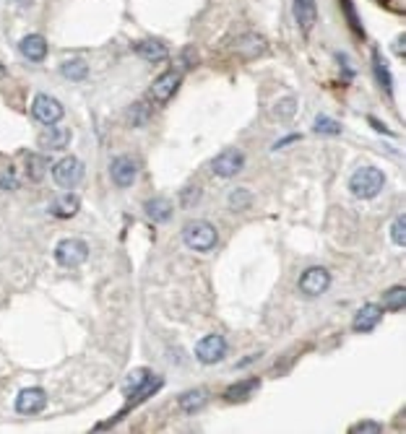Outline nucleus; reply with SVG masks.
Returning a JSON list of instances; mask_svg holds the SVG:
<instances>
[{
  "label": "nucleus",
  "instance_id": "1",
  "mask_svg": "<svg viewBox=\"0 0 406 434\" xmlns=\"http://www.w3.org/2000/svg\"><path fill=\"white\" fill-rule=\"evenodd\" d=\"M183 242H185V247L195 250V252H209V250L216 247L219 231L211 222L195 219V222H188L183 226Z\"/></svg>",
  "mask_w": 406,
  "mask_h": 434
},
{
  "label": "nucleus",
  "instance_id": "2",
  "mask_svg": "<svg viewBox=\"0 0 406 434\" xmlns=\"http://www.w3.org/2000/svg\"><path fill=\"white\" fill-rule=\"evenodd\" d=\"M386 185V175L380 172L378 167H360L349 177V190H352L354 198H362V201H370L383 190Z\"/></svg>",
  "mask_w": 406,
  "mask_h": 434
},
{
  "label": "nucleus",
  "instance_id": "3",
  "mask_svg": "<svg viewBox=\"0 0 406 434\" xmlns=\"http://www.w3.org/2000/svg\"><path fill=\"white\" fill-rule=\"evenodd\" d=\"M86 257H89V245L84 240H76V237L58 242V247H55V260H58L63 268L84 266Z\"/></svg>",
  "mask_w": 406,
  "mask_h": 434
},
{
  "label": "nucleus",
  "instance_id": "4",
  "mask_svg": "<svg viewBox=\"0 0 406 434\" xmlns=\"http://www.w3.org/2000/svg\"><path fill=\"white\" fill-rule=\"evenodd\" d=\"M242 167H245V154L240 149H224L221 154H216L211 161L214 175L224 179L235 177L237 172H242Z\"/></svg>",
  "mask_w": 406,
  "mask_h": 434
},
{
  "label": "nucleus",
  "instance_id": "5",
  "mask_svg": "<svg viewBox=\"0 0 406 434\" xmlns=\"http://www.w3.org/2000/svg\"><path fill=\"white\" fill-rule=\"evenodd\" d=\"M300 292L305 297H320V294L328 292L331 286V273H328L323 266H310L305 273L300 276Z\"/></svg>",
  "mask_w": 406,
  "mask_h": 434
},
{
  "label": "nucleus",
  "instance_id": "6",
  "mask_svg": "<svg viewBox=\"0 0 406 434\" xmlns=\"http://www.w3.org/2000/svg\"><path fill=\"white\" fill-rule=\"evenodd\" d=\"M53 179L60 187H76L84 179V164L76 156H65L53 167Z\"/></svg>",
  "mask_w": 406,
  "mask_h": 434
},
{
  "label": "nucleus",
  "instance_id": "7",
  "mask_svg": "<svg viewBox=\"0 0 406 434\" xmlns=\"http://www.w3.org/2000/svg\"><path fill=\"white\" fill-rule=\"evenodd\" d=\"M32 112H34V117L42 125H55L63 120V112H65V109H63L60 102L55 97H50V94H37L34 104H32Z\"/></svg>",
  "mask_w": 406,
  "mask_h": 434
},
{
  "label": "nucleus",
  "instance_id": "8",
  "mask_svg": "<svg viewBox=\"0 0 406 434\" xmlns=\"http://www.w3.org/2000/svg\"><path fill=\"white\" fill-rule=\"evenodd\" d=\"M227 356V341L221 336H206L195 344V359L203 364H216Z\"/></svg>",
  "mask_w": 406,
  "mask_h": 434
},
{
  "label": "nucleus",
  "instance_id": "9",
  "mask_svg": "<svg viewBox=\"0 0 406 434\" xmlns=\"http://www.w3.org/2000/svg\"><path fill=\"white\" fill-rule=\"evenodd\" d=\"M47 406V393L42 388H24L16 395V411L24 414V416H32V414H39Z\"/></svg>",
  "mask_w": 406,
  "mask_h": 434
},
{
  "label": "nucleus",
  "instance_id": "10",
  "mask_svg": "<svg viewBox=\"0 0 406 434\" xmlns=\"http://www.w3.org/2000/svg\"><path fill=\"white\" fill-rule=\"evenodd\" d=\"M136 175H138V164H136L133 156H117L110 164V177L117 187H131Z\"/></svg>",
  "mask_w": 406,
  "mask_h": 434
},
{
  "label": "nucleus",
  "instance_id": "11",
  "mask_svg": "<svg viewBox=\"0 0 406 434\" xmlns=\"http://www.w3.org/2000/svg\"><path fill=\"white\" fill-rule=\"evenodd\" d=\"M37 143H39L44 151H63L68 143H71V130H68V128H63V125H58V123L47 125L42 133H39Z\"/></svg>",
  "mask_w": 406,
  "mask_h": 434
},
{
  "label": "nucleus",
  "instance_id": "12",
  "mask_svg": "<svg viewBox=\"0 0 406 434\" xmlns=\"http://www.w3.org/2000/svg\"><path fill=\"white\" fill-rule=\"evenodd\" d=\"M180 71H167L162 73L159 79L154 81V86H151V97H154V102H159V104H164V102H169V99L175 97L177 86H180Z\"/></svg>",
  "mask_w": 406,
  "mask_h": 434
},
{
  "label": "nucleus",
  "instance_id": "13",
  "mask_svg": "<svg viewBox=\"0 0 406 434\" xmlns=\"http://www.w3.org/2000/svg\"><path fill=\"white\" fill-rule=\"evenodd\" d=\"M380 318H383V307L380 304H365V307H360V312L354 315L352 320V328L354 333H370L372 328H378Z\"/></svg>",
  "mask_w": 406,
  "mask_h": 434
},
{
  "label": "nucleus",
  "instance_id": "14",
  "mask_svg": "<svg viewBox=\"0 0 406 434\" xmlns=\"http://www.w3.org/2000/svg\"><path fill=\"white\" fill-rule=\"evenodd\" d=\"M18 50H21V55L32 62H42L44 57H47V42H44V36H39V34L24 36Z\"/></svg>",
  "mask_w": 406,
  "mask_h": 434
},
{
  "label": "nucleus",
  "instance_id": "15",
  "mask_svg": "<svg viewBox=\"0 0 406 434\" xmlns=\"http://www.w3.org/2000/svg\"><path fill=\"white\" fill-rule=\"evenodd\" d=\"M235 50H237V55L242 57V60H253V57H258V55L266 53V39L258 34H245L237 39V45H235Z\"/></svg>",
  "mask_w": 406,
  "mask_h": 434
},
{
  "label": "nucleus",
  "instance_id": "16",
  "mask_svg": "<svg viewBox=\"0 0 406 434\" xmlns=\"http://www.w3.org/2000/svg\"><path fill=\"white\" fill-rule=\"evenodd\" d=\"M79 208H81V198L73 193L60 195V198H55L53 203H50V213L58 216V219H71V216L79 213Z\"/></svg>",
  "mask_w": 406,
  "mask_h": 434
},
{
  "label": "nucleus",
  "instance_id": "17",
  "mask_svg": "<svg viewBox=\"0 0 406 434\" xmlns=\"http://www.w3.org/2000/svg\"><path fill=\"white\" fill-rule=\"evenodd\" d=\"M294 18L300 24L302 32H310L318 21V8H315V0H294Z\"/></svg>",
  "mask_w": 406,
  "mask_h": 434
},
{
  "label": "nucleus",
  "instance_id": "18",
  "mask_svg": "<svg viewBox=\"0 0 406 434\" xmlns=\"http://www.w3.org/2000/svg\"><path fill=\"white\" fill-rule=\"evenodd\" d=\"M136 55H141L143 60H149V62H159L167 57L169 50L162 45V42H157V39H143V42L136 45Z\"/></svg>",
  "mask_w": 406,
  "mask_h": 434
},
{
  "label": "nucleus",
  "instance_id": "19",
  "mask_svg": "<svg viewBox=\"0 0 406 434\" xmlns=\"http://www.w3.org/2000/svg\"><path fill=\"white\" fill-rule=\"evenodd\" d=\"M143 211H146V216H149L151 222L162 224L172 216V203H169L167 198H151V201H146Z\"/></svg>",
  "mask_w": 406,
  "mask_h": 434
},
{
  "label": "nucleus",
  "instance_id": "20",
  "mask_svg": "<svg viewBox=\"0 0 406 434\" xmlns=\"http://www.w3.org/2000/svg\"><path fill=\"white\" fill-rule=\"evenodd\" d=\"M258 388H261L258 377H250V380H242V382H237V385H230V388H227V393H224V398L230 400V403L247 400V398H250V393H256Z\"/></svg>",
  "mask_w": 406,
  "mask_h": 434
},
{
  "label": "nucleus",
  "instance_id": "21",
  "mask_svg": "<svg viewBox=\"0 0 406 434\" xmlns=\"http://www.w3.org/2000/svg\"><path fill=\"white\" fill-rule=\"evenodd\" d=\"M177 406L183 408L185 414H195L206 406V390H188L177 398Z\"/></svg>",
  "mask_w": 406,
  "mask_h": 434
},
{
  "label": "nucleus",
  "instance_id": "22",
  "mask_svg": "<svg viewBox=\"0 0 406 434\" xmlns=\"http://www.w3.org/2000/svg\"><path fill=\"white\" fill-rule=\"evenodd\" d=\"M60 73L71 81H84L89 76V62L81 60V57H71L60 65Z\"/></svg>",
  "mask_w": 406,
  "mask_h": 434
},
{
  "label": "nucleus",
  "instance_id": "23",
  "mask_svg": "<svg viewBox=\"0 0 406 434\" xmlns=\"http://www.w3.org/2000/svg\"><path fill=\"white\" fill-rule=\"evenodd\" d=\"M404 301H406V289L404 286H393L383 297V307H388L391 312H401L404 310Z\"/></svg>",
  "mask_w": 406,
  "mask_h": 434
},
{
  "label": "nucleus",
  "instance_id": "24",
  "mask_svg": "<svg viewBox=\"0 0 406 434\" xmlns=\"http://www.w3.org/2000/svg\"><path fill=\"white\" fill-rule=\"evenodd\" d=\"M372 65H375V76H378V81H380V86H383V89L388 91L391 94V86H393V79H391V71H388V65H386V60H383V57H380V53H375L372 55Z\"/></svg>",
  "mask_w": 406,
  "mask_h": 434
},
{
  "label": "nucleus",
  "instance_id": "25",
  "mask_svg": "<svg viewBox=\"0 0 406 434\" xmlns=\"http://www.w3.org/2000/svg\"><path fill=\"white\" fill-rule=\"evenodd\" d=\"M253 203V195L247 193L245 187H237V190H232L230 193V208L232 211H247Z\"/></svg>",
  "mask_w": 406,
  "mask_h": 434
},
{
  "label": "nucleus",
  "instance_id": "26",
  "mask_svg": "<svg viewBox=\"0 0 406 434\" xmlns=\"http://www.w3.org/2000/svg\"><path fill=\"white\" fill-rule=\"evenodd\" d=\"M27 172H29V177H32V179H42L44 172H47V159H44V156H39V154H29Z\"/></svg>",
  "mask_w": 406,
  "mask_h": 434
},
{
  "label": "nucleus",
  "instance_id": "27",
  "mask_svg": "<svg viewBox=\"0 0 406 434\" xmlns=\"http://www.w3.org/2000/svg\"><path fill=\"white\" fill-rule=\"evenodd\" d=\"M315 133L339 135V133H341V125L336 123L334 117H318V120H315Z\"/></svg>",
  "mask_w": 406,
  "mask_h": 434
},
{
  "label": "nucleus",
  "instance_id": "28",
  "mask_svg": "<svg viewBox=\"0 0 406 434\" xmlns=\"http://www.w3.org/2000/svg\"><path fill=\"white\" fill-rule=\"evenodd\" d=\"M391 237H393V242H396L398 247L406 245V216H398L396 222L391 224Z\"/></svg>",
  "mask_w": 406,
  "mask_h": 434
},
{
  "label": "nucleus",
  "instance_id": "29",
  "mask_svg": "<svg viewBox=\"0 0 406 434\" xmlns=\"http://www.w3.org/2000/svg\"><path fill=\"white\" fill-rule=\"evenodd\" d=\"M198 201H201V187L198 185H188L185 190H183V195H180V205H183V208H193Z\"/></svg>",
  "mask_w": 406,
  "mask_h": 434
},
{
  "label": "nucleus",
  "instance_id": "30",
  "mask_svg": "<svg viewBox=\"0 0 406 434\" xmlns=\"http://www.w3.org/2000/svg\"><path fill=\"white\" fill-rule=\"evenodd\" d=\"M294 109H297V102H294V99H282V102H276L274 115L279 117V120H289V117L294 115Z\"/></svg>",
  "mask_w": 406,
  "mask_h": 434
},
{
  "label": "nucleus",
  "instance_id": "31",
  "mask_svg": "<svg viewBox=\"0 0 406 434\" xmlns=\"http://www.w3.org/2000/svg\"><path fill=\"white\" fill-rule=\"evenodd\" d=\"M349 432L352 434H380L383 432V426L378 421H360V424L349 426Z\"/></svg>",
  "mask_w": 406,
  "mask_h": 434
},
{
  "label": "nucleus",
  "instance_id": "32",
  "mask_svg": "<svg viewBox=\"0 0 406 434\" xmlns=\"http://www.w3.org/2000/svg\"><path fill=\"white\" fill-rule=\"evenodd\" d=\"M341 8H344L346 18H349V27L357 32V34H362V27H360V18H357V11H354V6L349 3V0H341Z\"/></svg>",
  "mask_w": 406,
  "mask_h": 434
},
{
  "label": "nucleus",
  "instance_id": "33",
  "mask_svg": "<svg viewBox=\"0 0 406 434\" xmlns=\"http://www.w3.org/2000/svg\"><path fill=\"white\" fill-rule=\"evenodd\" d=\"M0 187H3V190H13V187H16L13 175H8V177H0Z\"/></svg>",
  "mask_w": 406,
  "mask_h": 434
},
{
  "label": "nucleus",
  "instance_id": "34",
  "mask_svg": "<svg viewBox=\"0 0 406 434\" xmlns=\"http://www.w3.org/2000/svg\"><path fill=\"white\" fill-rule=\"evenodd\" d=\"M292 141H300V135H289V138H284V141L276 143L274 149H284V146H287V143H292Z\"/></svg>",
  "mask_w": 406,
  "mask_h": 434
},
{
  "label": "nucleus",
  "instance_id": "35",
  "mask_svg": "<svg viewBox=\"0 0 406 434\" xmlns=\"http://www.w3.org/2000/svg\"><path fill=\"white\" fill-rule=\"evenodd\" d=\"M401 42H404V39L398 36V39H396V53H398V55H404V45H401Z\"/></svg>",
  "mask_w": 406,
  "mask_h": 434
},
{
  "label": "nucleus",
  "instance_id": "36",
  "mask_svg": "<svg viewBox=\"0 0 406 434\" xmlns=\"http://www.w3.org/2000/svg\"><path fill=\"white\" fill-rule=\"evenodd\" d=\"M0 79H6V65L0 62Z\"/></svg>",
  "mask_w": 406,
  "mask_h": 434
}]
</instances>
